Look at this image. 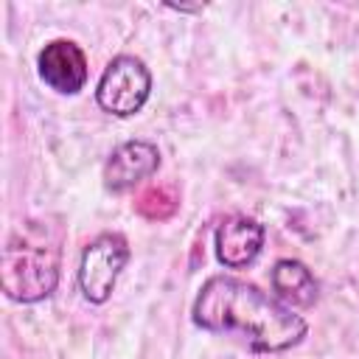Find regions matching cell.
Segmentation results:
<instances>
[{"label": "cell", "instance_id": "1", "mask_svg": "<svg viewBox=\"0 0 359 359\" xmlns=\"http://www.w3.org/2000/svg\"><path fill=\"white\" fill-rule=\"evenodd\" d=\"M196 328L233 334L255 353H280L303 342L309 323L275 294L236 275H210L191 306Z\"/></svg>", "mask_w": 359, "mask_h": 359}, {"label": "cell", "instance_id": "2", "mask_svg": "<svg viewBox=\"0 0 359 359\" xmlns=\"http://www.w3.org/2000/svg\"><path fill=\"white\" fill-rule=\"evenodd\" d=\"M62 247L45 222H20L0 255V286L14 303H39L59 286Z\"/></svg>", "mask_w": 359, "mask_h": 359}, {"label": "cell", "instance_id": "3", "mask_svg": "<svg viewBox=\"0 0 359 359\" xmlns=\"http://www.w3.org/2000/svg\"><path fill=\"white\" fill-rule=\"evenodd\" d=\"M151 95V70L140 56L118 53L107 62L98 84H95V104L115 118L137 115Z\"/></svg>", "mask_w": 359, "mask_h": 359}, {"label": "cell", "instance_id": "4", "mask_svg": "<svg viewBox=\"0 0 359 359\" xmlns=\"http://www.w3.org/2000/svg\"><path fill=\"white\" fill-rule=\"evenodd\" d=\"M129 241L121 233H98L93 241L84 244L81 258H79V289L84 300L101 306L112 297L115 283L121 272L129 264Z\"/></svg>", "mask_w": 359, "mask_h": 359}, {"label": "cell", "instance_id": "5", "mask_svg": "<svg viewBox=\"0 0 359 359\" xmlns=\"http://www.w3.org/2000/svg\"><path fill=\"white\" fill-rule=\"evenodd\" d=\"M36 73L45 87H50L59 95H76L84 90L90 67H87V53L79 42L73 39H50L45 48L36 53Z\"/></svg>", "mask_w": 359, "mask_h": 359}, {"label": "cell", "instance_id": "6", "mask_svg": "<svg viewBox=\"0 0 359 359\" xmlns=\"http://www.w3.org/2000/svg\"><path fill=\"white\" fill-rule=\"evenodd\" d=\"M160 168V149L151 140H126L112 149L104 163V188L112 194H123L137 188L143 180L157 174Z\"/></svg>", "mask_w": 359, "mask_h": 359}, {"label": "cell", "instance_id": "7", "mask_svg": "<svg viewBox=\"0 0 359 359\" xmlns=\"http://www.w3.org/2000/svg\"><path fill=\"white\" fill-rule=\"evenodd\" d=\"M264 238L266 230L258 219L244 216V213H233L224 216L213 233V247H216V258L222 266L227 269H241L250 266L261 250H264Z\"/></svg>", "mask_w": 359, "mask_h": 359}, {"label": "cell", "instance_id": "8", "mask_svg": "<svg viewBox=\"0 0 359 359\" xmlns=\"http://www.w3.org/2000/svg\"><path fill=\"white\" fill-rule=\"evenodd\" d=\"M272 292L280 303L289 309H311L320 300V283L311 275V269L297 258H280L275 261L269 272Z\"/></svg>", "mask_w": 359, "mask_h": 359}]
</instances>
